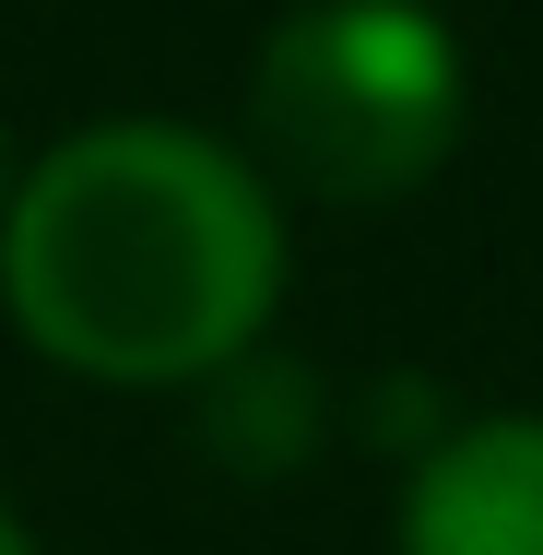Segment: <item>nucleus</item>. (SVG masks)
Listing matches in <instances>:
<instances>
[{"mask_svg":"<svg viewBox=\"0 0 543 555\" xmlns=\"http://www.w3.org/2000/svg\"><path fill=\"white\" fill-rule=\"evenodd\" d=\"M0 555H36V532H24V520H12V508H0Z\"/></svg>","mask_w":543,"mask_h":555,"instance_id":"20e7f679","label":"nucleus"},{"mask_svg":"<svg viewBox=\"0 0 543 555\" xmlns=\"http://www.w3.org/2000/svg\"><path fill=\"white\" fill-rule=\"evenodd\" d=\"M0 308L95 390H190L248 366L284 308V202L178 118H107L0 202Z\"/></svg>","mask_w":543,"mask_h":555,"instance_id":"f257e3e1","label":"nucleus"},{"mask_svg":"<svg viewBox=\"0 0 543 555\" xmlns=\"http://www.w3.org/2000/svg\"><path fill=\"white\" fill-rule=\"evenodd\" d=\"M473 60L426 0H296L248 72V130L284 190L378 214L426 190L461 142Z\"/></svg>","mask_w":543,"mask_h":555,"instance_id":"f03ea898","label":"nucleus"},{"mask_svg":"<svg viewBox=\"0 0 543 555\" xmlns=\"http://www.w3.org/2000/svg\"><path fill=\"white\" fill-rule=\"evenodd\" d=\"M0 202H12V166H0Z\"/></svg>","mask_w":543,"mask_h":555,"instance_id":"39448f33","label":"nucleus"},{"mask_svg":"<svg viewBox=\"0 0 543 555\" xmlns=\"http://www.w3.org/2000/svg\"><path fill=\"white\" fill-rule=\"evenodd\" d=\"M402 555H543V414L449 426L402 485Z\"/></svg>","mask_w":543,"mask_h":555,"instance_id":"7ed1b4c3","label":"nucleus"}]
</instances>
